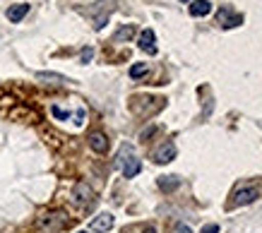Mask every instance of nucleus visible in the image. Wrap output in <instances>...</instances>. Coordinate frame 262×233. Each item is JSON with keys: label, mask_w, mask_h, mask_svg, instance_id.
I'll return each mask as SVG.
<instances>
[{"label": "nucleus", "mask_w": 262, "mask_h": 233, "mask_svg": "<svg viewBox=\"0 0 262 233\" xmlns=\"http://www.w3.org/2000/svg\"><path fill=\"white\" fill-rule=\"evenodd\" d=\"M176 233H192V231H190V228H188V226L178 224V226H176Z\"/></svg>", "instance_id": "20"}, {"label": "nucleus", "mask_w": 262, "mask_h": 233, "mask_svg": "<svg viewBox=\"0 0 262 233\" xmlns=\"http://www.w3.org/2000/svg\"><path fill=\"white\" fill-rule=\"evenodd\" d=\"M72 202L77 207H89L94 202V190L87 183H75V188H72Z\"/></svg>", "instance_id": "3"}, {"label": "nucleus", "mask_w": 262, "mask_h": 233, "mask_svg": "<svg viewBox=\"0 0 262 233\" xmlns=\"http://www.w3.org/2000/svg\"><path fill=\"white\" fill-rule=\"evenodd\" d=\"M77 233H87V231H77Z\"/></svg>", "instance_id": "22"}, {"label": "nucleus", "mask_w": 262, "mask_h": 233, "mask_svg": "<svg viewBox=\"0 0 262 233\" xmlns=\"http://www.w3.org/2000/svg\"><path fill=\"white\" fill-rule=\"evenodd\" d=\"M200 233H219V226H216V224H207Z\"/></svg>", "instance_id": "18"}, {"label": "nucleus", "mask_w": 262, "mask_h": 233, "mask_svg": "<svg viewBox=\"0 0 262 233\" xmlns=\"http://www.w3.org/2000/svg\"><path fill=\"white\" fill-rule=\"evenodd\" d=\"M92 56H94V51L84 49V51H82V56H80V60H82V63H89V60H92Z\"/></svg>", "instance_id": "17"}, {"label": "nucleus", "mask_w": 262, "mask_h": 233, "mask_svg": "<svg viewBox=\"0 0 262 233\" xmlns=\"http://www.w3.org/2000/svg\"><path fill=\"white\" fill-rule=\"evenodd\" d=\"M209 12H212V3H209V0H192L190 3L192 17H207Z\"/></svg>", "instance_id": "11"}, {"label": "nucleus", "mask_w": 262, "mask_h": 233, "mask_svg": "<svg viewBox=\"0 0 262 233\" xmlns=\"http://www.w3.org/2000/svg\"><path fill=\"white\" fill-rule=\"evenodd\" d=\"M5 15H8L10 22H22L24 17L29 15V5H24V3H19V5H10Z\"/></svg>", "instance_id": "10"}, {"label": "nucleus", "mask_w": 262, "mask_h": 233, "mask_svg": "<svg viewBox=\"0 0 262 233\" xmlns=\"http://www.w3.org/2000/svg\"><path fill=\"white\" fill-rule=\"evenodd\" d=\"M89 228L96 233H106L113 228V214H108V212H103V214H99V217L92 219V224H89Z\"/></svg>", "instance_id": "7"}, {"label": "nucleus", "mask_w": 262, "mask_h": 233, "mask_svg": "<svg viewBox=\"0 0 262 233\" xmlns=\"http://www.w3.org/2000/svg\"><path fill=\"white\" fill-rule=\"evenodd\" d=\"M75 118H77L75 123H77V125H82V123H84V108H80V111L75 113Z\"/></svg>", "instance_id": "19"}, {"label": "nucleus", "mask_w": 262, "mask_h": 233, "mask_svg": "<svg viewBox=\"0 0 262 233\" xmlns=\"http://www.w3.org/2000/svg\"><path fill=\"white\" fill-rule=\"evenodd\" d=\"M147 70H149V67H147L144 63H135L133 67H130V77H133V80H137V77H144V75H147Z\"/></svg>", "instance_id": "15"}, {"label": "nucleus", "mask_w": 262, "mask_h": 233, "mask_svg": "<svg viewBox=\"0 0 262 233\" xmlns=\"http://www.w3.org/2000/svg\"><path fill=\"white\" fill-rule=\"evenodd\" d=\"M89 147L99 154H106L108 152V139H106L103 132H92V135H89Z\"/></svg>", "instance_id": "9"}, {"label": "nucleus", "mask_w": 262, "mask_h": 233, "mask_svg": "<svg viewBox=\"0 0 262 233\" xmlns=\"http://www.w3.org/2000/svg\"><path fill=\"white\" fill-rule=\"evenodd\" d=\"M178 185H181V178L178 176H161L159 178V188L164 193H173Z\"/></svg>", "instance_id": "13"}, {"label": "nucleus", "mask_w": 262, "mask_h": 233, "mask_svg": "<svg viewBox=\"0 0 262 233\" xmlns=\"http://www.w3.org/2000/svg\"><path fill=\"white\" fill-rule=\"evenodd\" d=\"M51 113L56 115L58 121H68V118H70V111H63V108H58V106H53V108H51Z\"/></svg>", "instance_id": "16"}, {"label": "nucleus", "mask_w": 262, "mask_h": 233, "mask_svg": "<svg viewBox=\"0 0 262 233\" xmlns=\"http://www.w3.org/2000/svg\"><path fill=\"white\" fill-rule=\"evenodd\" d=\"M118 166L123 171V176L125 178H135L140 171H142V161L135 156V152L130 149V147H123L118 154Z\"/></svg>", "instance_id": "1"}, {"label": "nucleus", "mask_w": 262, "mask_h": 233, "mask_svg": "<svg viewBox=\"0 0 262 233\" xmlns=\"http://www.w3.org/2000/svg\"><path fill=\"white\" fill-rule=\"evenodd\" d=\"M65 224H68V217H65L63 212H46V214H41L39 221H36V226H39L41 231H46V233L60 231Z\"/></svg>", "instance_id": "2"}, {"label": "nucleus", "mask_w": 262, "mask_h": 233, "mask_svg": "<svg viewBox=\"0 0 262 233\" xmlns=\"http://www.w3.org/2000/svg\"><path fill=\"white\" fill-rule=\"evenodd\" d=\"M36 80L46 82V84H68V77L65 75H58V73H36Z\"/></svg>", "instance_id": "12"}, {"label": "nucleus", "mask_w": 262, "mask_h": 233, "mask_svg": "<svg viewBox=\"0 0 262 233\" xmlns=\"http://www.w3.org/2000/svg\"><path fill=\"white\" fill-rule=\"evenodd\" d=\"M216 19H219V25H222L224 29H231V27H238L241 22H243V15H238V12L231 8V5H224V8L219 10Z\"/></svg>", "instance_id": "4"}, {"label": "nucleus", "mask_w": 262, "mask_h": 233, "mask_svg": "<svg viewBox=\"0 0 262 233\" xmlns=\"http://www.w3.org/2000/svg\"><path fill=\"white\" fill-rule=\"evenodd\" d=\"M144 233H157V228H154V226H147V228H144Z\"/></svg>", "instance_id": "21"}, {"label": "nucleus", "mask_w": 262, "mask_h": 233, "mask_svg": "<svg viewBox=\"0 0 262 233\" xmlns=\"http://www.w3.org/2000/svg\"><path fill=\"white\" fill-rule=\"evenodd\" d=\"M133 36H135V27L125 25V27H120L118 32H116V36H113V39H116V41H127V39H133Z\"/></svg>", "instance_id": "14"}, {"label": "nucleus", "mask_w": 262, "mask_h": 233, "mask_svg": "<svg viewBox=\"0 0 262 233\" xmlns=\"http://www.w3.org/2000/svg\"><path fill=\"white\" fill-rule=\"evenodd\" d=\"M176 159V145L173 142H164L154 149V161L157 164H168V161Z\"/></svg>", "instance_id": "6"}, {"label": "nucleus", "mask_w": 262, "mask_h": 233, "mask_svg": "<svg viewBox=\"0 0 262 233\" xmlns=\"http://www.w3.org/2000/svg\"><path fill=\"white\" fill-rule=\"evenodd\" d=\"M257 197H260V190H257L255 185H248V188H238V190H236V195H233V204H238V207H246V204H253Z\"/></svg>", "instance_id": "5"}, {"label": "nucleus", "mask_w": 262, "mask_h": 233, "mask_svg": "<svg viewBox=\"0 0 262 233\" xmlns=\"http://www.w3.org/2000/svg\"><path fill=\"white\" fill-rule=\"evenodd\" d=\"M140 49L144 51V53H149V56H157V36H154V32L151 29H144L142 34H140Z\"/></svg>", "instance_id": "8"}]
</instances>
